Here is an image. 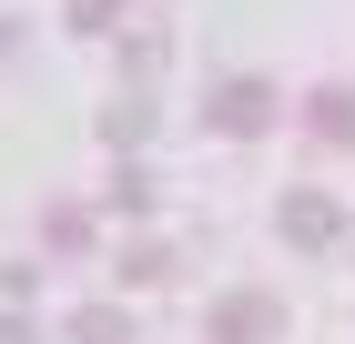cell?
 <instances>
[{"label": "cell", "instance_id": "6da1fadb", "mask_svg": "<svg viewBox=\"0 0 355 344\" xmlns=\"http://www.w3.org/2000/svg\"><path fill=\"white\" fill-rule=\"evenodd\" d=\"M274 111H284V102H274V81H223V91H214V132H234V142H254V132H264V122H274Z\"/></svg>", "mask_w": 355, "mask_h": 344}, {"label": "cell", "instance_id": "7a4b0ae2", "mask_svg": "<svg viewBox=\"0 0 355 344\" xmlns=\"http://www.w3.org/2000/svg\"><path fill=\"white\" fill-rule=\"evenodd\" d=\"M284 334V304L274 293H223L214 304V344H274Z\"/></svg>", "mask_w": 355, "mask_h": 344}, {"label": "cell", "instance_id": "3957f363", "mask_svg": "<svg viewBox=\"0 0 355 344\" xmlns=\"http://www.w3.org/2000/svg\"><path fill=\"white\" fill-rule=\"evenodd\" d=\"M284 243H304V253H325V243H345V212H335V192H284Z\"/></svg>", "mask_w": 355, "mask_h": 344}, {"label": "cell", "instance_id": "277c9868", "mask_svg": "<svg viewBox=\"0 0 355 344\" xmlns=\"http://www.w3.org/2000/svg\"><path fill=\"white\" fill-rule=\"evenodd\" d=\"M304 132H315V142H335V152L355 142V91H345V81H325V91H304Z\"/></svg>", "mask_w": 355, "mask_h": 344}, {"label": "cell", "instance_id": "5b68a950", "mask_svg": "<svg viewBox=\"0 0 355 344\" xmlns=\"http://www.w3.org/2000/svg\"><path fill=\"white\" fill-rule=\"evenodd\" d=\"M71 344H132V314L122 304H82L71 314Z\"/></svg>", "mask_w": 355, "mask_h": 344}, {"label": "cell", "instance_id": "8992f818", "mask_svg": "<svg viewBox=\"0 0 355 344\" xmlns=\"http://www.w3.org/2000/svg\"><path fill=\"white\" fill-rule=\"evenodd\" d=\"M41 243H51V253H82V243H92V212L82 203H51V212H41Z\"/></svg>", "mask_w": 355, "mask_h": 344}, {"label": "cell", "instance_id": "52a82bcc", "mask_svg": "<svg viewBox=\"0 0 355 344\" xmlns=\"http://www.w3.org/2000/svg\"><path fill=\"white\" fill-rule=\"evenodd\" d=\"M102 142H112V152L153 142V111H142V102H112V111H102Z\"/></svg>", "mask_w": 355, "mask_h": 344}, {"label": "cell", "instance_id": "ba28073f", "mask_svg": "<svg viewBox=\"0 0 355 344\" xmlns=\"http://www.w3.org/2000/svg\"><path fill=\"white\" fill-rule=\"evenodd\" d=\"M122 284H173V253L163 243H132V253H122Z\"/></svg>", "mask_w": 355, "mask_h": 344}, {"label": "cell", "instance_id": "9c48e42d", "mask_svg": "<svg viewBox=\"0 0 355 344\" xmlns=\"http://www.w3.org/2000/svg\"><path fill=\"white\" fill-rule=\"evenodd\" d=\"M112 203H122V212H153V172H142V162H122V183H112Z\"/></svg>", "mask_w": 355, "mask_h": 344}, {"label": "cell", "instance_id": "30bf717a", "mask_svg": "<svg viewBox=\"0 0 355 344\" xmlns=\"http://www.w3.org/2000/svg\"><path fill=\"white\" fill-rule=\"evenodd\" d=\"M112 10H122V0H71V30H102Z\"/></svg>", "mask_w": 355, "mask_h": 344}]
</instances>
